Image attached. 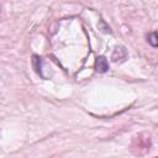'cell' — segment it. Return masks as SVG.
<instances>
[{"label": "cell", "instance_id": "6da1fadb", "mask_svg": "<svg viewBox=\"0 0 158 158\" xmlns=\"http://www.w3.org/2000/svg\"><path fill=\"white\" fill-rule=\"evenodd\" d=\"M95 69L99 73H105L109 70V62L104 56H99L95 59Z\"/></svg>", "mask_w": 158, "mask_h": 158}, {"label": "cell", "instance_id": "7a4b0ae2", "mask_svg": "<svg viewBox=\"0 0 158 158\" xmlns=\"http://www.w3.org/2000/svg\"><path fill=\"white\" fill-rule=\"evenodd\" d=\"M156 36H157V35H156V32H152V33L149 35V37H148V41H149V43H151L153 47H156V46H157V41H156L157 38H156Z\"/></svg>", "mask_w": 158, "mask_h": 158}]
</instances>
